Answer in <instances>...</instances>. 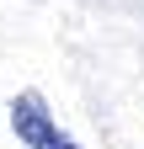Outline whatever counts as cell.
Returning <instances> with one entry per match:
<instances>
[{
  "instance_id": "obj_1",
  "label": "cell",
  "mask_w": 144,
  "mask_h": 149,
  "mask_svg": "<svg viewBox=\"0 0 144 149\" xmlns=\"http://www.w3.org/2000/svg\"><path fill=\"white\" fill-rule=\"evenodd\" d=\"M11 128H16V139L27 149H80L59 123H53V112L43 107L38 91H22V96L11 101Z\"/></svg>"
}]
</instances>
